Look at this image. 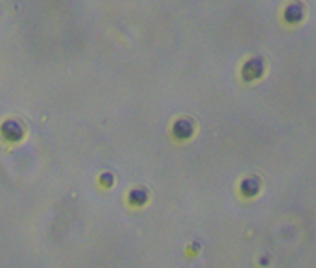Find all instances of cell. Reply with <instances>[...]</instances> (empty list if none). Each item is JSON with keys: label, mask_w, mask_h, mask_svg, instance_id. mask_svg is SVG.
<instances>
[{"label": "cell", "mask_w": 316, "mask_h": 268, "mask_svg": "<svg viewBox=\"0 0 316 268\" xmlns=\"http://www.w3.org/2000/svg\"><path fill=\"white\" fill-rule=\"evenodd\" d=\"M261 70H263L261 59H252V61L242 69V74H244L248 80H253V78H257V76L261 74Z\"/></svg>", "instance_id": "6da1fadb"}, {"label": "cell", "mask_w": 316, "mask_h": 268, "mask_svg": "<svg viewBox=\"0 0 316 268\" xmlns=\"http://www.w3.org/2000/svg\"><path fill=\"white\" fill-rule=\"evenodd\" d=\"M174 131L178 133V137H189V135L193 133V126H191L189 120H180L174 126Z\"/></svg>", "instance_id": "7a4b0ae2"}, {"label": "cell", "mask_w": 316, "mask_h": 268, "mask_svg": "<svg viewBox=\"0 0 316 268\" xmlns=\"http://www.w3.org/2000/svg\"><path fill=\"white\" fill-rule=\"evenodd\" d=\"M259 191V181L253 180V178H250V180L242 181V193L246 194V196H252V194H255Z\"/></svg>", "instance_id": "3957f363"}, {"label": "cell", "mask_w": 316, "mask_h": 268, "mask_svg": "<svg viewBox=\"0 0 316 268\" xmlns=\"http://www.w3.org/2000/svg\"><path fill=\"white\" fill-rule=\"evenodd\" d=\"M285 15H287V21H290V23H298L299 19L303 17V12H301V8L298 6V4H294V6H290L285 12Z\"/></svg>", "instance_id": "277c9868"}]
</instances>
